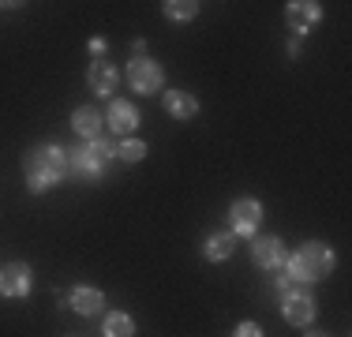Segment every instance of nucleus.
Returning a JSON list of instances; mask_svg holds the SVG:
<instances>
[{"mask_svg": "<svg viewBox=\"0 0 352 337\" xmlns=\"http://www.w3.org/2000/svg\"><path fill=\"white\" fill-rule=\"evenodd\" d=\"M105 337H135V323H131V315L113 311V315L105 318Z\"/></svg>", "mask_w": 352, "mask_h": 337, "instance_id": "obj_16", "label": "nucleus"}, {"mask_svg": "<svg viewBox=\"0 0 352 337\" xmlns=\"http://www.w3.org/2000/svg\"><path fill=\"white\" fill-rule=\"evenodd\" d=\"M251 259L263 270H278L285 263V243L278 236H263V240H255V248H251Z\"/></svg>", "mask_w": 352, "mask_h": 337, "instance_id": "obj_11", "label": "nucleus"}, {"mask_svg": "<svg viewBox=\"0 0 352 337\" xmlns=\"http://www.w3.org/2000/svg\"><path fill=\"white\" fill-rule=\"evenodd\" d=\"M116 157L128 162V165H135V162L146 157V142H142V139H120V142H116Z\"/></svg>", "mask_w": 352, "mask_h": 337, "instance_id": "obj_17", "label": "nucleus"}, {"mask_svg": "<svg viewBox=\"0 0 352 337\" xmlns=\"http://www.w3.org/2000/svg\"><path fill=\"white\" fill-rule=\"evenodd\" d=\"M232 337H263V326L258 323H240L236 330H232Z\"/></svg>", "mask_w": 352, "mask_h": 337, "instance_id": "obj_19", "label": "nucleus"}, {"mask_svg": "<svg viewBox=\"0 0 352 337\" xmlns=\"http://www.w3.org/2000/svg\"><path fill=\"white\" fill-rule=\"evenodd\" d=\"M311 337H326V334H311Z\"/></svg>", "mask_w": 352, "mask_h": 337, "instance_id": "obj_21", "label": "nucleus"}, {"mask_svg": "<svg viewBox=\"0 0 352 337\" xmlns=\"http://www.w3.org/2000/svg\"><path fill=\"white\" fill-rule=\"evenodd\" d=\"M90 53H105V38H90Z\"/></svg>", "mask_w": 352, "mask_h": 337, "instance_id": "obj_20", "label": "nucleus"}, {"mask_svg": "<svg viewBox=\"0 0 352 337\" xmlns=\"http://www.w3.org/2000/svg\"><path fill=\"white\" fill-rule=\"evenodd\" d=\"M162 8H165V15L176 19V23H188V19H195V15H199L195 0H169V4H162Z\"/></svg>", "mask_w": 352, "mask_h": 337, "instance_id": "obj_18", "label": "nucleus"}, {"mask_svg": "<svg viewBox=\"0 0 352 337\" xmlns=\"http://www.w3.org/2000/svg\"><path fill=\"white\" fill-rule=\"evenodd\" d=\"M87 83H90V90H94L98 98H113L116 87H120V67L109 64V61H94L90 72H87Z\"/></svg>", "mask_w": 352, "mask_h": 337, "instance_id": "obj_8", "label": "nucleus"}, {"mask_svg": "<svg viewBox=\"0 0 352 337\" xmlns=\"http://www.w3.org/2000/svg\"><path fill=\"white\" fill-rule=\"evenodd\" d=\"M30 289H34V274H30L27 263L0 266V296L4 300H23L30 296Z\"/></svg>", "mask_w": 352, "mask_h": 337, "instance_id": "obj_4", "label": "nucleus"}, {"mask_svg": "<svg viewBox=\"0 0 352 337\" xmlns=\"http://www.w3.org/2000/svg\"><path fill=\"white\" fill-rule=\"evenodd\" d=\"M128 83L139 94H154V90H162L165 72H162V64L150 61V56H135V61L128 64Z\"/></svg>", "mask_w": 352, "mask_h": 337, "instance_id": "obj_5", "label": "nucleus"}, {"mask_svg": "<svg viewBox=\"0 0 352 337\" xmlns=\"http://www.w3.org/2000/svg\"><path fill=\"white\" fill-rule=\"evenodd\" d=\"M68 176V150L56 146V142H41L27 154V188L41 195V191H49L56 180H64Z\"/></svg>", "mask_w": 352, "mask_h": 337, "instance_id": "obj_1", "label": "nucleus"}, {"mask_svg": "<svg viewBox=\"0 0 352 337\" xmlns=\"http://www.w3.org/2000/svg\"><path fill=\"white\" fill-rule=\"evenodd\" d=\"M318 15H322V8H318L315 0H292L289 12H285V19H289V27L304 38V34L318 23Z\"/></svg>", "mask_w": 352, "mask_h": 337, "instance_id": "obj_10", "label": "nucleus"}, {"mask_svg": "<svg viewBox=\"0 0 352 337\" xmlns=\"http://www.w3.org/2000/svg\"><path fill=\"white\" fill-rule=\"evenodd\" d=\"M64 300H68V307H72V311H79V315H87V318L102 315V307H105L102 289H90V285H75V289H72Z\"/></svg>", "mask_w": 352, "mask_h": 337, "instance_id": "obj_9", "label": "nucleus"}, {"mask_svg": "<svg viewBox=\"0 0 352 337\" xmlns=\"http://www.w3.org/2000/svg\"><path fill=\"white\" fill-rule=\"evenodd\" d=\"M72 128L79 131L82 139H98V131H102V116H98L90 105H82V109L72 113Z\"/></svg>", "mask_w": 352, "mask_h": 337, "instance_id": "obj_15", "label": "nucleus"}, {"mask_svg": "<svg viewBox=\"0 0 352 337\" xmlns=\"http://www.w3.org/2000/svg\"><path fill=\"white\" fill-rule=\"evenodd\" d=\"M333 270V251L326 248V243H304V248L292 255V263H289V277L292 281H318V277H326Z\"/></svg>", "mask_w": 352, "mask_h": 337, "instance_id": "obj_3", "label": "nucleus"}, {"mask_svg": "<svg viewBox=\"0 0 352 337\" xmlns=\"http://www.w3.org/2000/svg\"><path fill=\"white\" fill-rule=\"evenodd\" d=\"M116 157V146L109 139H90V142H82L75 154H68V173H75L79 180H98L102 176V168L109 165Z\"/></svg>", "mask_w": 352, "mask_h": 337, "instance_id": "obj_2", "label": "nucleus"}, {"mask_svg": "<svg viewBox=\"0 0 352 337\" xmlns=\"http://www.w3.org/2000/svg\"><path fill=\"white\" fill-rule=\"evenodd\" d=\"M165 113L176 116V120H191L199 113V101L188 94V90H169L165 94Z\"/></svg>", "mask_w": 352, "mask_h": 337, "instance_id": "obj_14", "label": "nucleus"}, {"mask_svg": "<svg viewBox=\"0 0 352 337\" xmlns=\"http://www.w3.org/2000/svg\"><path fill=\"white\" fill-rule=\"evenodd\" d=\"M281 315H285V323H292V326H307V323H315V300L307 296V292L292 289V292H285V300H281Z\"/></svg>", "mask_w": 352, "mask_h": 337, "instance_id": "obj_7", "label": "nucleus"}, {"mask_svg": "<svg viewBox=\"0 0 352 337\" xmlns=\"http://www.w3.org/2000/svg\"><path fill=\"white\" fill-rule=\"evenodd\" d=\"M232 251H236V236L232 232H210L206 243H203V255L210 259V263H225Z\"/></svg>", "mask_w": 352, "mask_h": 337, "instance_id": "obj_13", "label": "nucleus"}, {"mask_svg": "<svg viewBox=\"0 0 352 337\" xmlns=\"http://www.w3.org/2000/svg\"><path fill=\"white\" fill-rule=\"evenodd\" d=\"M229 221H232V236H251L258 229V221H263V206H258V199H236L229 206Z\"/></svg>", "mask_w": 352, "mask_h": 337, "instance_id": "obj_6", "label": "nucleus"}, {"mask_svg": "<svg viewBox=\"0 0 352 337\" xmlns=\"http://www.w3.org/2000/svg\"><path fill=\"white\" fill-rule=\"evenodd\" d=\"M109 128L116 135H131L139 128V109L128 105V101H113V105H109Z\"/></svg>", "mask_w": 352, "mask_h": 337, "instance_id": "obj_12", "label": "nucleus"}]
</instances>
